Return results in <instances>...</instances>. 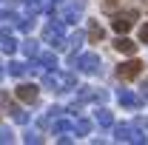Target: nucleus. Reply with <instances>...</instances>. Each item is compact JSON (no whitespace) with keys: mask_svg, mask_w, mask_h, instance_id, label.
<instances>
[{"mask_svg":"<svg viewBox=\"0 0 148 145\" xmlns=\"http://www.w3.org/2000/svg\"><path fill=\"white\" fill-rule=\"evenodd\" d=\"M114 140H117V142H137V145L148 142V137L143 134V128L131 125V122H120V125H114Z\"/></svg>","mask_w":148,"mask_h":145,"instance_id":"obj_1","label":"nucleus"},{"mask_svg":"<svg viewBox=\"0 0 148 145\" xmlns=\"http://www.w3.org/2000/svg\"><path fill=\"white\" fill-rule=\"evenodd\" d=\"M137 17H140V12H137V9H128L125 14H117V17H111V29H114L117 34H128Z\"/></svg>","mask_w":148,"mask_h":145,"instance_id":"obj_2","label":"nucleus"},{"mask_svg":"<svg viewBox=\"0 0 148 145\" xmlns=\"http://www.w3.org/2000/svg\"><path fill=\"white\" fill-rule=\"evenodd\" d=\"M117 100H120V105L128 111H140L143 108V103H145V97L143 94H137V91H128V88H120L117 91Z\"/></svg>","mask_w":148,"mask_h":145,"instance_id":"obj_3","label":"nucleus"},{"mask_svg":"<svg viewBox=\"0 0 148 145\" xmlns=\"http://www.w3.org/2000/svg\"><path fill=\"white\" fill-rule=\"evenodd\" d=\"M77 68L83 74H100V57L94 54V51H86V54L77 57V63H74Z\"/></svg>","mask_w":148,"mask_h":145,"instance_id":"obj_4","label":"nucleus"},{"mask_svg":"<svg viewBox=\"0 0 148 145\" xmlns=\"http://www.w3.org/2000/svg\"><path fill=\"white\" fill-rule=\"evenodd\" d=\"M143 60H128V63H120L117 66V77L120 80H134V77H140L143 74Z\"/></svg>","mask_w":148,"mask_h":145,"instance_id":"obj_5","label":"nucleus"},{"mask_svg":"<svg viewBox=\"0 0 148 145\" xmlns=\"http://www.w3.org/2000/svg\"><path fill=\"white\" fill-rule=\"evenodd\" d=\"M37 85H32V83H23V85H17L14 88V97L17 100H23V103H37Z\"/></svg>","mask_w":148,"mask_h":145,"instance_id":"obj_6","label":"nucleus"},{"mask_svg":"<svg viewBox=\"0 0 148 145\" xmlns=\"http://www.w3.org/2000/svg\"><path fill=\"white\" fill-rule=\"evenodd\" d=\"M34 60H37L34 66H37V71H40V74H43V71H51V68H57V57L51 54V51H40Z\"/></svg>","mask_w":148,"mask_h":145,"instance_id":"obj_7","label":"nucleus"},{"mask_svg":"<svg viewBox=\"0 0 148 145\" xmlns=\"http://www.w3.org/2000/svg\"><path fill=\"white\" fill-rule=\"evenodd\" d=\"M0 49H3V54H14L17 51V40L9 34V29H0Z\"/></svg>","mask_w":148,"mask_h":145,"instance_id":"obj_8","label":"nucleus"},{"mask_svg":"<svg viewBox=\"0 0 148 145\" xmlns=\"http://www.w3.org/2000/svg\"><path fill=\"white\" fill-rule=\"evenodd\" d=\"M114 49H117L120 54H128V57H134V51H137V46H134V40H128L125 34H120L117 40H114Z\"/></svg>","mask_w":148,"mask_h":145,"instance_id":"obj_9","label":"nucleus"},{"mask_svg":"<svg viewBox=\"0 0 148 145\" xmlns=\"http://www.w3.org/2000/svg\"><path fill=\"white\" fill-rule=\"evenodd\" d=\"M91 128H94V122L88 117H77V122H74V137H88Z\"/></svg>","mask_w":148,"mask_h":145,"instance_id":"obj_10","label":"nucleus"},{"mask_svg":"<svg viewBox=\"0 0 148 145\" xmlns=\"http://www.w3.org/2000/svg\"><path fill=\"white\" fill-rule=\"evenodd\" d=\"M97 125L103 128V131H111V125H114V117H111V111L108 108H97Z\"/></svg>","mask_w":148,"mask_h":145,"instance_id":"obj_11","label":"nucleus"},{"mask_svg":"<svg viewBox=\"0 0 148 145\" xmlns=\"http://www.w3.org/2000/svg\"><path fill=\"white\" fill-rule=\"evenodd\" d=\"M103 37H106V31H103V26H100L97 20H88V40H91V43H100Z\"/></svg>","mask_w":148,"mask_h":145,"instance_id":"obj_12","label":"nucleus"},{"mask_svg":"<svg viewBox=\"0 0 148 145\" xmlns=\"http://www.w3.org/2000/svg\"><path fill=\"white\" fill-rule=\"evenodd\" d=\"M23 54L26 57H37L40 54V43H37V40H26V43H23Z\"/></svg>","mask_w":148,"mask_h":145,"instance_id":"obj_13","label":"nucleus"},{"mask_svg":"<svg viewBox=\"0 0 148 145\" xmlns=\"http://www.w3.org/2000/svg\"><path fill=\"white\" fill-rule=\"evenodd\" d=\"M14 26H17L20 31H26V34H29V31L34 29V20H32V17H17V20H14Z\"/></svg>","mask_w":148,"mask_h":145,"instance_id":"obj_14","label":"nucleus"},{"mask_svg":"<svg viewBox=\"0 0 148 145\" xmlns=\"http://www.w3.org/2000/svg\"><path fill=\"white\" fill-rule=\"evenodd\" d=\"M12 140H14V134L9 128H0V142H12Z\"/></svg>","mask_w":148,"mask_h":145,"instance_id":"obj_15","label":"nucleus"},{"mask_svg":"<svg viewBox=\"0 0 148 145\" xmlns=\"http://www.w3.org/2000/svg\"><path fill=\"white\" fill-rule=\"evenodd\" d=\"M140 43H148V23H143V29H140Z\"/></svg>","mask_w":148,"mask_h":145,"instance_id":"obj_16","label":"nucleus"},{"mask_svg":"<svg viewBox=\"0 0 148 145\" xmlns=\"http://www.w3.org/2000/svg\"><path fill=\"white\" fill-rule=\"evenodd\" d=\"M106 100H108V91H103V88H97V103H100V105H103V103H106Z\"/></svg>","mask_w":148,"mask_h":145,"instance_id":"obj_17","label":"nucleus"},{"mask_svg":"<svg viewBox=\"0 0 148 145\" xmlns=\"http://www.w3.org/2000/svg\"><path fill=\"white\" fill-rule=\"evenodd\" d=\"M26 142H43V137L40 134H26Z\"/></svg>","mask_w":148,"mask_h":145,"instance_id":"obj_18","label":"nucleus"},{"mask_svg":"<svg viewBox=\"0 0 148 145\" xmlns=\"http://www.w3.org/2000/svg\"><path fill=\"white\" fill-rule=\"evenodd\" d=\"M143 97H145V103H148V80L143 83Z\"/></svg>","mask_w":148,"mask_h":145,"instance_id":"obj_19","label":"nucleus"},{"mask_svg":"<svg viewBox=\"0 0 148 145\" xmlns=\"http://www.w3.org/2000/svg\"><path fill=\"white\" fill-rule=\"evenodd\" d=\"M54 3H57V6H63V3H66V0H54Z\"/></svg>","mask_w":148,"mask_h":145,"instance_id":"obj_20","label":"nucleus"},{"mask_svg":"<svg viewBox=\"0 0 148 145\" xmlns=\"http://www.w3.org/2000/svg\"><path fill=\"white\" fill-rule=\"evenodd\" d=\"M0 80H3V66H0Z\"/></svg>","mask_w":148,"mask_h":145,"instance_id":"obj_21","label":"nucleus"},{"mask_svg":"<svg viewBox=\"0 0 148 145\" xmlns=\"http://www.w3.org/2000/svg\"><path fill=\"white\" fill-rule=\"evenodd\" d=\"M0 3H3V0H0Z\"/></svg>","mask_w":148,"mask_h":145,"instance_id":"obj_22","label":"nucleus"}]
</instances>
